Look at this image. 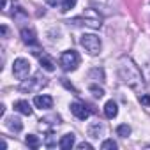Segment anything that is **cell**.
<instances>
[{
  "label": "cell",
  "mask_w": 150,
  "mask_h": 150,
  "mask_svg": "<svg viewBox=\"0 0 150 150\" xmlns=\"http://www.w3.org/2000/svg\"><path fill=\"white\" fill-rule=\"evenodd\" d=\"M118 76L127 87H131L134 90H139L143 87V74H141L139 67L132 62L131 57H125V55L120 57V60H118Z\"/></svg>",
  "instance_id": "obj_1"
},
{
  "label": "cell",
  "mask_w": 150,
  "mask_h": 150,
  "mask_svg": "<svg viewBox=\"0 0 150 150\" xmlns=\"http://www.w3.org/2000/svg\"><path fill=\"white\" fill-rule=\"evenodd\" d=\"M80 44H81L90 55H99V53H101V48H103L101 37L96 35V34H83V35L80 37Z\"/></svg>",
  "instance_id": "obj_2"
},
{
  "label": "cell",
  "mask_w": 150,
  "mask_h": 150,
  "mask_svg": "<svg viewBox=\"0 0 150 150\" xmlns=\"http://www.w3.org/2000/svg\"><path fill=\"white\" fill-rule=\"evenodd\" d=\"M60 67L65 71V72H71V71H76L78 65H80V55L74 51V50H67L60 55Z\"/></svg>",
  "instance_id": "obj_3"
},
{
  "label": "cell",
  "mask_w": 150,
  "mask_h": 150,
  "mask_svg": "<svg viewBox=\"0 0 150 150\" xmlns=\"http://www.w3.org/2000/svg\"><path fill=\"white\" fill-rule=\"evenodd\" d=\"M13 74H14V78L16 80H25L28 78V74H30V62L27 58H16L14 64H13Z\"/></svg>",
  "instance_id": "obj_4"
},
{
  "label": "cell",
  "mask_w": 150,
  "mask_h": 150,
  "mask_svg": "<svg viewBox=\"0 0 150 150\" xmlns=\"http://www.w3.org/2000/svg\"><path fill=\"white\" fill-rule=\"evenodd\" d=\"M46 83H48L46 78H41V74H35L30 80H23V83L20 85V92H34V90L44 87Z\"/></svg>",
  "instance_id": "obj_5"
},
{
  "label": "cell",
  "mask_w": 150,
  "mask_h": 150,
  "mask_svg": "<svg viewBox=\"0 0 150 150\" xmlns=\"http://www.w3.org/2000/svg\"><path fill=\"white\" fill-rule=\"evenodd\" d=\"M81 20H83V23H85L87 27H90V28H99V27L103 25V16H101L96 9H87V11L83 13Z\"/></svg>",
  "instance_id": "obj_6"
},
{
  "label": "cell",
  "mask_w": 150,
  "mask_h": 150,
  "mask_svg": "<svg viewBox=\"0 0 150 150\" xmlns=\"http://www.w3.org/2000/svg\"><path fill=\"white\" fill-rule=\"evenodd\" d=\"M71 111H72L74 117L80 118V120H87V118L90 117V110H88L83 103H72V104H71Z\"/></svg>",
  "instance_id": "obj_7"
},
{
  "label": "cell",
  "mask_w": 150,
  "mask_h": 150,
  "mask_svg": "<svg viewBox=\"0 0 150 150\" xmlns=\"http://www.w3.org/2000/svg\"><path fill=\"white\" fill-rule=\"evenodd\" d=\"M34 104H35L39 110H50V108H53V97H51V96H46V94L35 96V97H34Z\"/></svg>",
  "instance_id": "obj_8"
},
{
  "label": "cell",
  "mask_w": 150,
  "mask_h": 150,
  "mask_svg": "<svg viewBox=\"0 0 150 150\" xmlns=\"http://www.w3.org/2000/svg\"><path fill=\"white\" fill-rule=\"evenodd\" d=\"M21 41L28 46H37V35L32 28H21Z\"/></svg>",
  "instance_id": "obj_9"
},
{
  "label": "cell",
  "mask_w": 150,
  "mask_h": 150,
  "mask_svg": "<svg viewBox=\"0 0 150 150\" xmlns=\"http://www.w3.org/2000/svg\"><path fill=\"white\" fill-rule=\"evenodd\" d=\"M74 141H76V136H74L72 132H67V134H64V136L58 139V146H60L62 150H71V148L74 146Z\"/></svg>",
  "instance_id": "obj_10"
},
{
  "label": "cell",
  "mask_w": 150,
  "mask_h": 150,
  "mask_svg": "<svg viewBox=\"0 0 150 150\" xmlns=\"http://www.w3.org/2000/svg\"><path fill=\"white\" fill-rule=\"evenodd\" d=\"M103 134H104V125H103L101 122H92V124L88 125V136L99 138V136H103Z\"/></svg>",
  "instance_id": "obj_11"
},
{
  "label": "cell",
  "mask_w": 150,
  "mask_h": 150,
  "mask_svg": "<svg viewBox=\"0 0 150 150\" xmlns=\"http://www.w3.org/2000/svg\"><path fill=\"white\" fill-rule=\"evenodd\" d=\"M104 115H106V118H115L118 115V106L115 101H108L104 104Z\"/></svg>",
  "instance_id": "obj_12"
},
{
  "label": "cell",
  "mask_w": 150,
  "mask_h": 150,
  "mask_svg": "<svg viewBox=\"0 0 150 150\" xmlns=\"http://www.w3.org/2000/svg\"><path fill=\"white\" fill-rule=\"evenodd\" d=\"M14 110L20 111V113L25 115V117H30V115H32V108H30V104H28L27 101H16V103H14Z\"/></svg>",
  "instance_id": "obj_13"
},
{
  "label": "cell",
  "mask_w": 150,
  "mask_h": 150,
  "mask_svg": "<svg viewBox=\"0 0 150 150\" xmlns=\"http://www.w3.org/2000/svg\"><path fill=\"white\" fill-rule=\"evenodd\" d=\"M39 62H41V67H42L44 71H48V72L55 71V62H53L48 55H41V57H39Z\"/></svg>",
  "instance_id": "obj_14"
},
{
  "label": "cell",
  "mask_w": 150,
  "mask_h": 150,
  "mask_svg": "<svg viewBox=\"0 0 150 150\" xmlns=\"http://www.w3.org/2000/svg\"><path fill=\"white\" fill-rule=\"evenodd\" d=\"M7 127H9L11 131H14V132H20V131L23 129V124H21V120H20L18 117H11V118L7 120Z\"/></svg>",
  "instance_id": "obj_15"
},
{
  "label": "cell",
  "mask_w": 150,
  "mask_h": 150,
  "mask_svg": "<svg viewBox=\"0 0 150 150\" xmlns=\"http://www.w3.org/2000/svg\"><path fill=\"white\" fill-rule=\"evenodd\" d=\"M25 143H27L30 148H34V150H37V148L41 146V139H39L35 134H28V136L25 138Z\"/></svg>",
  "instance_id": "obj_16"
},
{
  "label": "cell",
  "mask_w": 150,
  "mask_h": 150,
  "mask_svg": "<svg viewBox=\"0 0 150 150\" xmlns=\"http://www.w3.org/2000/svg\"><path fill=\"white\" fill-rule=\"evenodd\" d=\"M76 2H78V0H62V4H60V11H62V13H67V11L74 9Z\"/></svg>",
  "instance_id": "obj_17"
},
{
  "label": "cell",
  "mask_w": 150,
  "mask_h": 150,
  "mask_svg": "<svg viewBox=\"0 0 150 150\" xmlns=\"http://www.w3.org/2000/svg\"><path fill=\"white\" fill-rule=\"evenodd\" d=\"M117 134H118L120 138H127V136L131 134V127H129L127 124H120V125L117 127Z\"/></svg>",
  "instance_id": "obj_18"
},
{
  "label": "cell",
  "mask_w": 150,
  "mask_h": 150,
  "mask_svg": "<svg viewBox=\"0 0 150 150\" xmlns=\"http://www.w3.org/2000/svg\"><path fill=\"white\" fill-rule=\"evenodd\" d=\"M44 145H46L48 148L57 146V139H55V136H53V132H51V131H48V134H46V138H44Z\"/></svg>",
  "instance_id": "obj_19"
},
{
  "label": "cell",
  "mask_w": 150,
  "mask_h": 150,
  "mask_svg": "<svg viewBox=\"0 0 150 150\" xmlns=\"http://www.w3.org/2000/svg\"><path fill=\"white\" fill-rule=\"evenodd\" d=\"M101 148H103V150H115V148H118V145H117V141H113V139H104V141L101 143Z\"/></svg>",
  "instance_id": "obj_20"
},
{
  "label": "cell",
  "mask_w": 150,
  "mask_h": 150,
  "mask_svg": "<svg viewBox=\"0 0 150 150\" xmlns=\"http://www.w3.org/2000/svg\"><path fill=\"white\" fill-rule=\"evenodd\" d=\"M88 90L92 92V96H94V97H99V99H101V97L104 96V90H103V88H99V87H96V85H90V87H88Z\"/></svg>",
  "instance_id": "obj_21"
},
{
  "label": "cell",
  "mask_w": 150,
  "mask_h": 150,
  "mask_svg": "<svg viewBox=\"0 0 150 150\" xmlns=\"http://www.w3.org/2000/svg\"><path fill=\"white\" fill-rule=\"evenodd\" d=\"M139 103H141L143 106H150V96H148V94H141V96H139Z\"/></svg>",
  "instance_id": "obj_22"
},
{
  "label": "cell",
  "mask_w": 150,
  "mask_h": 150,
  "mask_svg": "<svg viewBox=\"0 0 150 150\" xmlns=\"http://www.w3.org/2000/svg\"><path fill=\"white\" fill-rule=\"evenodd\" d=\"M78 148H80V150H85V148H87V150H92L94 146H92L90 143H87V141H81V143H78Z\"/></svg>",
  "instance_id": "obj_23"
},
{
  "label": "cell",
  "mask_w": 150,
  "mask_h": 150,
  "mask_svg": "<svg viewBox=\"0 0 150 150\" xmlns=\"http://www.w3.org/2000/svg\"><path fill=\"white\" fill-rule=\"evenodd\" d=\"M46 4H48V6H53V7H55V6H58V4H60V0H46Z\"/></svg>",
  "instance_id": "obj_24"
},
{
  "label": "cell",
  "mask_w": 150,
  "mask_h": 150,
  "mask_svg": "<svg viewBox=\"0 0 150 150\" xmlns=\"http://www.w3.org/2000/svg\"><path fill=\"white\" fill-rule=\"evenodd\" d=\"M92 2H96V4H99V2H101V4H108L110 0H92Z\"/></svg>",
  "instance_id": "obj_25"
},
{
  "label": "cell",
  "mask_w": 150,
  "mask_h": 150,
  "mask_svg": "<svg viewBox=\"0 0 150 150\" xmlns=\"http://www.w3.org/2000/svg\"><path fill=\"white\" fill-rule=\"evenodd\" d=\"M148 148H150V145H148Z\"/></svg>",
  "instance_id": "obj_26"
}]
</instances>
